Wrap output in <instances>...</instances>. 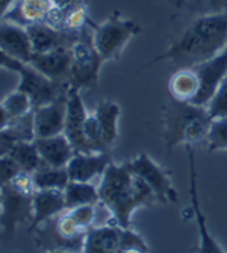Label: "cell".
<instances>
[{
	"label": "cell",
	"instance_id": "cell-6",
	"mask_svg": "<svg viewBox=\"0 0 227 253\" xmlns=\"http://www.w3.org/2000/svg\"><path fill=\"white\" fill-rule=\"evenodd\" d=\"M103 58L96 49L93 38H82L72 45V86L79 89L97 86Z\"/></svg>",
	"mask_w": 227,
	"mask_h": 253
},
{
	"label": "cell",
	"instance_id": "cell-21",
	"mask_svg": "<svg viewBox=\"0 0 227 253\" xmlns=\"http://www.w3.org/2000/svg\"><path fill=\"white\" fill-rule=\"evenodd\" d=\"M96 117L100 126L102 141L108 152L115 144L118 138V119H120V106L111 100H102L96 111Z\"/></svg>",
	"mask_w": 227,
	"mask_h": 253
},
{
	"label": "cell",
	"instance_id": "cell-28",
	"mask_svg": "<svg viewBox=\"0 0 227 253\" xmlns=\"http://www.w3.org/2000/svg\"><path fill=\"white\" fill-rule=\"evenodd\" d=\"M208 111L211 114L212 120L227 116V75L220 82V85L215 89L212 99L209 100Z\"/></svg>",
	"mask_w": 227,
	"mask_h": 253
},
{
	"label": "cell",
	"instance_id": "cell-22",
	"mask_svg": "<svg viewBox=\"0 0 227 253\" xmlns=\"http://www.w3.org/2000/svg\"><path fill=\"white\" fill-rule=\"evenodd\" d=\"M200 76L192 67L179 68L168 82L171 97L180 102H194L200 91Z\"/></svg>",
	"mask_w": 227,
	"mask_h": 253
},
{
	"label": "cell",
	"instance_id": "cell-4",
	"mask_svg": "<svg viewBox=\"0 0 227 253\" xmlns=\"http://www.w3.org/2000/svg\"><path fill=\"white\" fill-rule=\"evenodd\" d=\"M0 64H2V67L6 68V70L18 75L20 82H18L17 89L23 91V93H26L31 97L34 109L53 102L55 99L65 94L67 89L70 88V86L53 82L45 75H42L39 70H37L32 64L18 61L2 52H0Z\"/></svg>",
	"mask_w": 227,
	"mask_h": 253
},
{
	"label": "cell",
	"instance_id": "cell-27",
	"mask_svg": "<svg viewBox=\"0 0 227 253\" xmlns=\"http://www.w3.org/2000/svg\"><path fill=\"white\" fill-rule=\"evenodd\" d=\"M208 150H227V116L214 119L208 132Z\"/></svg>",
	"mask_w": 227,
	"mask_h": 253
},
{
	"label": "cell",
	"instance_id": "cell-3",
	"mask_svg": "<svg viewBox=\"0 0 227 253\" xmlns=\"http://www.w3.org/2000/svg\"><path fill=\"white\" fill-rule=\"evenodd\" d=\"M212 117L208 106H200L192 102H180L171 97L165 109L164 140L168 150L184 144L195 147L208 138Z\"/></svg>",
	"mask_w": 227,
	"mask_h": 253
},
{
	"label": "cell",
	"instance_id": "cell-15",
	"mask_svg": "<svg viewBox=\"0 0 227 253\" xmlns=\"http://www.w3.org/2000/svg\"><path fill=\"white\" fill-rule=\"evenodd\" d=\"M0 52L23 62H29L35 53L29 32L25 26L2 20L0 26Z\"/></svg>",
	"mask_w": 227,
	"mask_h": 253
},
{
	"label": "cell",
	"instance_id": "cell-1",
	"mask_svg": "<svg viewBox=\"0 0 227 253\" xmlns=\"http://www.w3.org/2000/svg\"><path fill=\"white\" fill-rule=\"evenodd\" d=\"M227 44V12L198 17L171 47L153 58L146 67L171 61L179 68H189L215 58Z\"/></svg>",
	"mask_w": 227,
	"mask_h": 253
},
{
	"label": "cell",
	"instance_id": "cell-12",
	"mask_svg": "<svg viewBox=\"0 0 227 253\" xmlns=\"http://www.w3.org/2000/svg\"><path fill=\"white\" fill-rule=\"evenodd\" d=\"M192 68L198 73L200 81H201L200 91L192 103L200 105V106H208L220 82L227 75V44L215 58H212L208 62L198 64Z\"/></svg>",
	"mask_w": 227,
	"mask_h": 253
},
{
	"label": "cell",
	"instance_id": "cell-7",
	"mask_svg": "<svg viewBox=\"0 0 227 253\" xmlns=\"http://www.w3.org/2000/svg\"><path fill=\"white\" fill-rule=\"evenodd\" d=\"M34 218V194L15 188L12 183H2V231L5 238H12L20 223Z\"/></svg>",
	"mask_w": 227,
	"mask_h": 253
},
{
	"label": "cell",
	"instance_id": "cell-26",
	"mask_svg": "<svg viewBox=\"0 0 227 253\" xmlns=\"http://www.w3.org/2000/svg\"><path fill=\"white\" fill-rule=\"evenodd\" d=\"M5 155H11L18 163V166L29 173H34L42 164V159L37 149L35 140L34 141H18Z\"/></svg>",
	"mask_w": 227,
	"mask_h": 253
},
{
	"label": "cell",
	"instance_id": "cell-13",
	"mask_svg": "<svg viewBox=\"0 0 227 253\" xmlns=\"http://www.w3.org/2000/svg\"><path fill=\"white\" fill-rule=\"evenodd\" d=\"M111 163V152H76L68 161L67 170L70 180L91 182L96 177H102Z\"/></svg>",
	"mask_w": 227,
	"mask_h": 253
},
{
	"label": "cell",
	"instance_id": "cell-10",
	"mask_svg": "<svg viewBox=\"0 0 227 253\" xmlns=\"http://www.w3.org/2000/svg\"><path fill=\"white\" fill-rule=\"evenodd\" d=\"M37 70L59 85L72 82V47H58L49 52H35L29 61Z\"/></svg>",
	"mask_w": 227,
	"mask_h": 253
},
{
	"label": "cell",
	"instance_id": "cell-9",
	"mask_svg": "<svg viewBox=\"0 0 227 253\" xmlns=\"http://www.w3.org/2000/svg\"><path fill=\"white\" fill-rule=\"evenodd\" d=\"M86 117L88 112L80 97V89L70 85L67 91V117L64 133L70 140L76 152H93L86 141L83 130Z\"/></svg>",
	"mask_w": 227,
	"mask_h": 253
},
{
	"label": "cell",
	"instance_id": "cell-33",
	"mask_svg": "<svg viewBox=\"0 0 227 253\" xmlns=\"http://www.w3.org/2000/svg\"><path fill=\"white\" fill-rule=\"evenodd\" d=\"M212 6L220 9H227V0H211Z\"/></svg>",
	"mask_w": 227,
	"mask_h": 253
},
{
	"label": "cell",
	"instance_id": "cell-11",
	"mask_svg": "<svg viewBox=\"0 0 227 253\" xmlns=\"http://www.w3.org/2000/svg\"><path fill=\"white\" fill-rule=\"evenodd\" d=\"M188 152V164H189V194H191V214L197 221L198 232H200V246L198 252L203 253H221L224 252L223 247L214 240V237L208 231V223L206 217H204L201 208H200V199H198V191H197V170H195V155H194V147L187 146Z\"/></svg>",
	"mask_w": 227,
	"mask_h": 253
},
{
	"label": "cell",
	"instance_id": "cell-24",
	"mask_svg": "<svg viewBox=\"0 0 227 253\" xmlns=\"http://www.w3.org/2000/svg\"><path fill=\"white\" fill-rule=\"evenodd\" d=\"M37 190H65L70 182L67 167L49 166L42 161V164L32 173Z\"/></svg>",
	"mask_w": 227,
	"mask_h": 253
},
{
	"label": "cell",
	"instance_id": "cell-2",
	"mask_svg": "<svg viewBox=\"0 0 227 253\" xmlns=\"http://www.w3.org/2000/svg\"><path fill=\"white\" fill-rule=\"evenodd\" d=\"M100 203L111 212L114 223L121 227H132V214L156 200L149 183L135 174L127 163H111L99 185Z\"/></svg>",
	"mask_w": 227,
	"mask_h": 253
},
{
	"label": "cell",
	"instance_id": "cell-5",
	"mask_svg": "<svg viewBox=\"0 0 227 253\" xmlns=\"http://www.w3.org/2000/svg\"><path fill=\"white\" fill-rule=\"evenodd\" d=\"M138 32L140 26L135 20L114 15L108 18L103 25L94 28L93 42L106 62L117 58L126 47V44Z\"/></svg>",
	"mask_w": 227,
	"mask_h": 253
},
{
	"label": "cell",
	"instance_id": "cell-19",
	"mask_svg": "<svg viewBox=\"0 0 227 253\" xmlns=\"http://www.w3.org/2000/svg\"><path fill=\"white\" fill-rule=\"evenodd\" d=\"M35 144L44 163L55 167H67L68 161L76 153L73 144L65 136V133L35 138Z\"/></svg>",
	"mask_w": 227,
	"mask_h": 253
},
{
	"label": "cell",
	"instance_id": "cell-30",
	"mask_svg": "<svg viewBox=\"0 0 227 253\" xmlns=\"http://www.w3.org/2000/svg\"><path fill=\"white\" fill-rule=\"evenodd\" d=\"M73 215V218L79 223V226L86 231L91 226H94L96 221V205H82L73 210H67Z\"/></svg>",
	"mask_w": 227,
	"mask_h": 253
},
{
	"label": "cell",
	"instance_id": "cell-25",
	"mask_svg": "<svg viewBox=\"0 0 227 253\" xmlns=\"http://www.w3.org/2000/svg\"><path fill=\"white\" fill-rule=\"evenodd\" d=\"M67 210H73L82 205H97L100 203V193L91 182L70 180L64 190Z\"/></svg>",
	"mask_w": 227,
	"mask_h": 253
},
{
	"label": "cell",
	"instance_id": "cell-16",
	"mask_svg": "<svg viewBox=\"0 0 227 253\" xmlns=\"http://www.w3.org/2000/svg\"><path fill=\"white\" fill-rule=\"evenodd\" d=\"M34 45L35 52H49L58 47H72V45L82 38L83 34L67 32L58 29L49 23H35L26 28Z\"/></svg>",
	"mask_w": 227,
	"mask_h": 253
},
{
	"label": "cell",
	"instance_id": "cell-17",
	"mask_svg": "<svg viewBox=\"0 0 227 253\" xmlns=\"http://www.w3.org/2000/svg\"><path fill=\"white\" fill-rule=\"evenodd\" d=\"M55 5V0H17L15 5L2 15V20L28 28L35 23L47 21Z\"/></svg>",
	"mask_w": 227,
	"mask_h": 253
},
{
	"label": "cell",
	"instance_id": "cell-23",
	"mask_svg": "<svg viewBox=\"0 0 227 253\" xmlns=\"http://www.w3.org/2000/svg\"><path fill=\"white\" fill-rule=\"evenodd\" d=\"M34 111V105L31 97L20 89L3 97L0 105V129L8 127L9 125L18 122L28 114Z\"/></svg>",
	"mask_w": 227,
	"mask_h": 253
},
{
	"label": "cell",
	"instance_id": "cell-32",
	"mask_svg": "<svg viewBox=\"0 0 227 253\" xmlns=\"http://www.w3.org/2000/svg\"><path fill=\"white\" fill-rule=\"evenodd\" d=\"M17 0H0V11H2V15L6 14L14 5H15Z\"/></svg>",
	"mask_w": 227,
	"mask_h": 253
},
{
	"label": "cell",
	"instance_id": "cell-14",
	"mask_svg": "<svg viewBox=\"0 0 227 253\" xmlns=\"http://www.w3.org/2000/svg\"><path fill=\"white\" fill-rule=\"evenodd\" d=\"M65 117H67V93L47 105L35 108L34 109L35 138H45V136L64 133Z\"/></svg>",
	"mask_w": 227,
	"mask_h": 253
},
{
	"label": "cell",
	"instance_id": "cell-31",
	"mask_svg": "<svg viewBox=\"0 0 227 253\" xmlns=\"http://www.w3.org/2000/svg\"><path fill=\"white\" fill-rule=\"evenodd\" d=\"M20 171H23V169L11 155H0V182H11Z\"/></svg>",
	"mask_w": 227,
	"mask_h": 253
},
{
	"label": "cell",
	"instance_id": "cell-29",
	"mask_svg": "<svg viewBox=\"0 0 227 253\" xmlns=\"http://www.w3.org/2000/svg\"><path fill=\"white\" fill-rule=\"evenodd\" d=\"M127 252H149V246L146 244L144 238L138 235L132 227H121V240H120V250L118 253Z\"/></svg>",
	"mask_w": 227,
	"mask_h": 253
},
{
	"label": "cell",
	"instance_id": "cell-18",
	"mask_svg": "<svg viewBox=\"0 0 227 253\" xmlns=\"http://www.w3.org/2000/svg\"><path fill=\"white\" fill-rule=\"evenodd\" d=\"M121 240V226L117 223L106 226H91L83 238L85 253H118Z\"/></svg>",
	"mask_w": 227,
	"mask_h": 253
},
{
	"label": "cell",
	"instance_id": "cell-20",
	"mask_svg": "<svg viewBox=\"0 0 227 253\" xmlns=\"http://www.w3.org/2000/svg\"><path fill=\"white\" fill-rule=\"evenodd\" d=\"M64 211H67L64 190H37L34 194V218L31 231Z\"/></svg>",
	"mask_w": 227,
	"mask_h": 253
},
{
	"label": "cell",
	"instance_id": "cell-8",
	"mask_svg": "<svg viewBox=\"0 0 227 253\" xmlns=\"http://www.w3.org/2000/svg\"><path fill=\"white\" fill-rule=\"evenodd\" d=\"M127 164L135 174H138L149 183V187L153 190L157 202L177 203V193L167 171L159 164H156L147 153H138L136 158L127 161Z\"/></svg>",
	"mask_w": 227,
	"mask_h": 253
}]
</instances>
